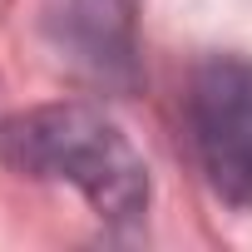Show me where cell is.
I'll return each mask as SVG.
<instances>
[{
    "label": "cell",
    "instance_id": "1",
    "mask_svg": "<svg viewBox=\"0 0 252 252\" xmlns=\"http://www.w3.org/2000/svg\"><path fill=\"white\" fill-rule=\"evenodd\" d=\"M0 163L20 178L69 183L104 222L129 227L149 213V163L94 104H35L0 119Z\"/></svg>",
    "mask_w": 252,
    "mask_h": 252
},
{
    "label": "cell",
    "instance_id": "2",
    "mask_svg": "<svg viewBox=\"0 0 252 252\" xmlns=\"http://www.w3.org/2000/svg\"><path fill=\"white\" fill-rule=\"evenodd\" d=\"M188 144L227 208H252V60L208 55L188 79Z\"/></svg>",
    "mask_w": 252,
    "mask_h": 252
},
{
    "label": "cell",
    "instance_id": "3",
    "mask_svg": "<svg viewBox=\"0 0 252 252\" xmlns=\"http://www.w3.org/2000/svg\"><path fill=\"white\" fill-rule=\"evenodd\" d=\"M45 35L94 89H139V0H50Z\"/></svg>",
    "mask_w": 252,
    "mask_h": 252
}]
</instances>
